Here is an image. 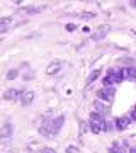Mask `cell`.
<instances>
[{"label": "cell", "mask_w": 136, "mask_h": 153, "mask_svg": "<svg viewBox=\"0 0 136 153\" xmlns=\"http://www.w3.org/2000/svg\"><path fill=\"white\" fill-rule=\"evenodd\" d=\"M90 131L92 133H102V131H107L109 129V124L106 123V119H104L100 114H97V112H92L90 114Z\"/></svg>", "instance_id": "6da1fadb"}, {"label": "cell", "mask_w": 136, "mask_h": 153, "mask_svg": "<svg viewBox=\"0 0 136 153\" xmlns=\"http://www.w3.org/2000/svg\"><path fill=\"white\" fill-rule=\"evenodd\" d=\"M124 76H123V70H109L107 71V76L104 78V85H116V83H119Z\"/></svg>", "instance_id": "7a4b0ae2"}, {"label": "cell", "mask_w": 136, "mask_h": 153, "mask_svg": "<svg viewBox=\"0 0 136 153\" xmlns=\"http://www.w3.org/2000/svg\"><path fill=\"white\" fill-rule=\"evenodd\" d=\"M97 97L99 100H106V102H112L114 100V88L111 87H104V88H99L97 90Z\"/></svg>", "instance_id": "3957f363"}, {"label": "cell", "mask_w": 136, "mask_h": 153, "mask_svg": "<svg viewBox=\"0 0 136 153\" xmlns=\"http://www.w3.org/2000/svg\"><path fill=\"white\" fill-rule=\"evenodd\" d=\"M109 31H111V26L109 24H102V26H99L92 33V39L94 41H100V39H104L109 34Z\"/></svg>", "instance_id": "277c9868"}, {"label": "cell", "mask_w": 136, "mask_h": 153, "mask_svg": "<svg viewBox=\"0 0 136 153\" xmlns=\"http://www.w3.org/2000/svg\"><path fill=\"white\" fill-rule=\"evenodd\" d=\"M63 124H65V116L63 114L58 116V117H54V119L51 121V134H58V133L61 131Z\"/></svg>", "instance_id": "5b68a950"}, {"label": "cell", "mask_w": 136, "mask_h": 153, "mask_svg": "<svg viewBox=\"0 0 136 153\" xmlns=\"http://www.w3.org/2000/svg\"><path fill=\"white\" fill-rule=\"evenodd\" d=\"M21 95H22V92L17 90V88H7L4 92V99L5 100H17V99H21Z\"/></svg>", "instance_id": "8992f818"}, {"label": "cell", "mask_w": 136, "mask_h": 153, "mask_svg": "<svg viewBox=\"0 0 136 153\" xmlns=\"http://www.w3.org/2000/svg\"><path fill=\"white\" fill-rule=\"evenodd\" d=\"M21 102H22V105H31L33 104L34 102V92L33 90H22Z\"/></svg>", "instance_id": "52a82bcc"}, {"label": "cell", "mask_w": 136, "mask_h": 153, "mask_svg": "<svg viewBox=\"0 0 136 153\" xmlns=\"http://www.w3.org/2000/svg\"><path fill=\"white\" fill-rule=\"evenodd\" d=\"M129 123H131V117H129V116L117 117V119H116V128H117V131H124L126 128L129 126Z\"/></svg>", "instance_id": "ba28073f"}, {"label": "cell", "mask_w": 136, "mask_h": 153, "mask_svg": "<svg viewBox=\"0 0 136 153\" xmlns=\"http://www.w3.org/2000/svg\"><path fill=\"white\" fill-rule=\"evenodd\" d=\"M109 153H128L126 152V143L123 141H114L112 146H109Z\"/></svg>", "instance_id": "9c48e42d"}, {"label": "cell", "mask_w": 136, "mask_h": 153, "mask_svg": "<svg viewBox=\"0 0 136 153\" xmlns=\"http://www.w3.org/2000/svg\"><path fill=\"white\" fill-rule=\"evenodd\" d=\"M12 134H14V124L7 123L0 128V138H10Z\"/></svg>", "instance_id": "30bf717a"}, {"label": "cell", "mask_w": 136, "mask_h": 153, "mask_svg": "<svg viewBox=\"0 0 136 153\" xmlns=\"http://www.w3.org/2000/svg\"><path fill=\"white\" fill-rule=\"evenodd\" d=\"M94 104H95V112H97V114H100V116L106 114V112H109V109H111V105L104 104V102H100V100H95Z\"/></svg>", "instance_id": "8fae6325"}, {"label": "cell", "mask_w": 136, "mask_h": 153, "mask_svg": "<svg viewBox=\"0 0 136 153\" xmlns=\"http://www.w3.org/2000/svg\"><path fill=\"white\" fill-rule=\"evenodd\" d=\"M60 66H61L60 61H53V63H49V65L46 66V73H48V75H54L56 71L60 70Z\"/></svg>", "instance_id": "7c38bea8"}, {"label": "cell", "mask_w": 136, "mask_h": 153, "mask_svg": "<svg viewBox=\"0 0 136 153\" xmlns=\"http://www.w3.org/2000/svg\"><path fill=\"white\" fill-rule=\"evenodd\" d=\"M123 76L124 78H136V68H133V66L131 68H124L123 70Z\"/></svg>", "instance_id": "4fadbf2b"}, {"label": "cell", "mask_w": 136, "mask_h": 153, "mask_svg": "<svg viewBox=\"0 0 136 153\" xmlns=\"http://www.w3.org/2000/svg\"><path fill=\"white\" fill-rule=\"evenodd\" d=\"M100 75V70H94V71H90V73H88V76H87V85H90V83L94 82V80H97V76Z\"/></svg>", "instance_id": "5bb4252c"}, {"label": "cell", "mask_w": 136, "mask_h": 153, "mask_svg": "<svg viewBox=\"0 0 136 153\" xmlns=\"http://www.w3.org/2000/svg\"><path fill=\"white\" fill-rule=\"evenodd\" d=\"M26 12L27 14H39V12H43V7H27Z\"/></svg>", "instance_id": "9a60e30c"}, {"label": "cell", "mask_w": 136, "mask_h": 153, "mask_svg": "<svg viewBox=\"0 0 136 153\" xmlns=\"http://www.w3.org/2000/svg\"><path fill=\"white\" fill-rule=\"evenodd\" d=\"M10 22H14L12 17H0V27H4L7 24H10Z\"/></svg>", "instance_id": "2e32d148"}, {"label": "cell", "mask_w": 136, "mask_h": 153, "mask_svg": "<svg viewBox=\"0 0 136 153\" xmlns=\"http://www.w3.org/2000/svg\"><path fill=\"white\" fill-rule=\"evenodd\" d=\"M17 75H19V70L14 68V70H10L7 73V80H14V78H17Z\"/></svg>", "instance_id": "e0dca14e"}, {"label": "cell", "mask_w": 136, "mask_h": 153, "mask_svg": "<svg viewBox=\"0 0 136 153\" xmlns=\"http://www.w3.org/2000/svg\"><path fill=\"white\" fill-rule=\"evenodd\" d=\"M78 16H80L82 19H94L95 14H92V12H82V14H78Z\"/></svg>", "instance_id": "ac0fdd59"}, {"label": "cell", "mask_w": 136, "mask_h": 153, "mask_svg": "<svg viewBox=\"0 0 136 153\" xmlns=\"http://www.w3.org/2000/svg\"><path fill=\"white\" fill-rule=\"evenodd\" d=\"M88 129H90V124H87V123H80V133L83 134V133H87Z\"/></svg>", "instance_id": "d6986e66"}, {"label": "cell", "mask_w": 136, "mask_h": 153, "mask_svg": "<svg viewBox=\"0 0 136 153\" xmlns=\"http://www.w3.org/2000/svg\"><path fill=\"white\" fill-rule=\"evenodd\" d=\"M66 153H80V152H78V148L77 146H68L66 148Z\"/></svg>", "instance_id": "ffe728a7"}, {"label": "cell", "mask_w": 136, "mask_h": 153, "mask_svg": "<svg viewBox=\"0 0 136 153\" xmlns=\"http://www.w3.org/2000/svg\"><path fill=\"white\" fill-rule=\"evenodd\" d=\"M41 153H56L53 150V148H43V150H41Z\"/></svg>", "instance_id": "44dd1931"}, {"label": "cell", "mask_w": 136, "mask_h": 153, "mask_svg": "<svg viewBox=\"0 0 136 153\" xmlns=\"http://www.w3.org/2000/svg\"><path fill=\"white\" fill-rule=\"evenodd\" d=\"M66 31H75V24H66Z\"/></svg>", "instance_id": "7402d4cb"}, {"label": "cell", "mask_w": 136, "mask_h": 153, "mask_svg": "<svg viewBox=\"0 0 136 153\" xmlns=\"http://www.w3.org/2000/svg\"><path fill=\"white\" fill-rule=\"evenodd\" d=\"M33 78V73H27L26 71V75H24V80H31Z\"/></svg>", "instance_id": "603a6c76"}, {"label": "cell", "mask_w": 136, "mask_h": 153, "mask_svg": "<svg viewBox=\"0 0 136 153\" xmlns=\"http://www.w3.org/2000/svg\"><path fill=\"white\" fill-rule=\"evenodd\" d=\"M129 117H131V121H136V109L133 111V112H131V116H129Z\"/></svg>", "instance_id": "cb8c5ba5"}, {"label": "cell", "mask_w": 136, "mask_h": 153, "mask_svg": "<svg viewBox=\"0 0 136 153\" xmlns=\"http://www.w3.org/2000/svg\"><path fill=\"white\" fill-rule=\"evenodd\" d=\"M131 7H135V9H136V0H133V2H131Z\"/></svg>", "instance_id": "d4e9b609"}, {"label": "cell", "mask_w": 136, "mask_h": 153, "mask_svg": "<svg viewBox=\"0 0 136 153\" xmlns=\"http://www.w3.org/2000/svg\"><path fill=\"white\" fill-rule=\"evenodd\" d=\"M129 153H136V148H131V150H129Z\"/></svg>", "instance_id": "484cf974"}]
</instances>
